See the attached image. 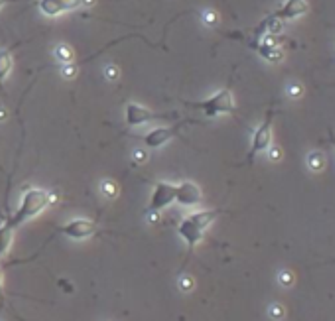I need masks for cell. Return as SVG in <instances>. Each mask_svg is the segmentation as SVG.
<instances>
[{"mask_svg": "<svg viewBox=\"0 0 335 321\" xmlns=\"http://www.w3.org/2000/svg\"><path fill=\"white\" fill-rule=\"evenodd\" d=\"M52 205V195L42 190V188H30L26 190L22 199H20V205H18V211L10 217V221H6L10 226H20L24 225L26 221L30 219H36L38 215H42L48 207Z\"/></svg>", "mask_w": 335, "mask_h": 321, "instance_id": "6da1fadb", "label": "cell"}, {"mask_svg": "<svg viewBox=\"0 0 335 321\" xmlns=\"http://www.w3.org/2000/svg\"><path fill=\"white\" fill-rule=\"evenodd\" d=\"M219 215H221V211H217V209H205V211H196V213L188 215V217L180 223V226H178L180 238H182L190 248L198 246L201 240H203L207 228L213 225V221H215Z\"/></svg>", "mask_w": 335, "mask_h": 321, "instance_id": "7a4b0ae2", "label": "cell"}, {"mask_svg": "<svg viewBox=\"0 0 335 321\" xmlns=\"http://www.w3.org/2000/svg\"><path fill=\"white\" fill-rule=\"evenodd\" d=\"M192 106L198 108V110H203V114L209 116V118H215V116H221V114H233L234 96L231 93V89H223V91L215 93V95L205 98V100L192 102Z\"/></svg>", "mask_w": 335, "mask_h": 321, "instance_id": "3957f363", "label": "cell"}, {"mask_svg": "<svg viewBox=\"0 0 335 321\" xmlns=\"http://www.w3.org/2000/svg\"><path fill=\"white\" fill-rule=\"evenodd\" d=\"M272 116H274V112L268 110L264 122L254 130V134H252V142H250V150H248V162H252L258 154L266 152L268 146L272 144Z\"/></svg>", "mask_w": 335, "mask_h": 321, "instance_id": "277c9868", "label": "cell"}, {"mask_svg": "<svg viewBox=\"0 0 335 321\" xmlns=\"http://www.w3.org/2000/svg\"><path fill=\"white\" fill-rule=\"evenodd\" d=\"M62 234L73 240H87L97 232V223L91 219H73L60 228Z\"/></svg>", "mask_w": 335, "mask_h": 321, "instance_id": "5b68a950", "label": "cell"}, {"mask_svg": "<svg viewBox=\"0 0 335 321\" xmlns=\"http://www.w3.org/2000/svg\"><path fill=\"white\" fill-rule=\"evenodd\" d=\"M176 201V186L168 184V182H160L154 186V192L150 197V211H164Z\"/></svg>", "mask_w": 335, "mask_h": 321, "instance_id": "8992f818", "label": "cell"}, {"mask_svg": "<svg viewBox=\"0 0 335 321\" xmlns=\"http://www.w3.org/2000/svg\"><path fill=\"white\" fill-rule=\"evenodd\" d=\"M310 10V4L306 0H286L274 14L272 18L274 20H280V22H292V20H298L304 14H308Z\"/></svg>", "mask_w": 335, "mask_h": 321, "instance_id": "52a82bcc", "label": "cell"}, {"mask_svg": "<svg viewBox=\"0 0 335 321\" xmlns=\"http://www.w3.org/2000/svg\"><path fill=\"white\" fill-rule=\"evenodd\" d=\"M176 201L184 207H198L203 201V192L194 182H182L176 186Z\"/></svg>", "mask_w": 335, "mask_h": 321, "instance_id": "ba28073f", "label": "cell"}, {"mask_svg": "<svg viewBox=\"0 0 335 321\" xmlns=\"http://www.w3.org/2000/svg\"><path fill=\"white\" fill-rule=\"evenodd\" d=\"M40 10L48 18H58L62 14L73 12L81 6V0H40Z\"/></svg>", "mask_w": 335, "mask_h": 321, "instance_id": "9c48e42d", "label": "cell"}, {"mask_svg": "<svg viewBox=\"0 0 335 321\" xmlns=\"http://www.w3.org/2000/svg\"><path fill=\"white\" fill-rule=\"evenodd\" d=\"M158 114L152 112L150 108L138 104V102H128L126 104V110H124V120L128 126H140V124H148L152 120H156Z\"/></svg>", "mask_w": 335, "mask_h": 321, "instance_id": "30bf717a", "label": "cell"}, {"mask_svg": "<svg viewBox=\"0 0 335 321\" xmlns=\"http://www.w3.org/2000/svg\"><path fill=\"white\" fill-rule=\"evenodd\" d=\"M178 130L172 128V126H158V128L150 130L146 136H144V144L148 148H162L164 144H168L174 136H176Z\"/></svg>", "mask_w": 335, "mask_h": 321, "instance_id": "8fae6325", "label": "cell"}, {"mask_svg": "<svg viewBox=\"0 0 335 321\" xmlns=\"http://www.w3.org/2000/svg\"><path fill=\"white\" fill-rule=\"evenodd\" d=\"M12 240H14V226H10L8 223H0V260L8 254Z\"/></svg>", "mask_w": 335, "mask_h": 321, "instance_id": "7c38bea8", "label": "cell"}, {"mask_svg": "<svg viewBox=\"0 0 335 321\" xmlns=\"http://www.w3.org/2000/svg\"><path fill=\"white\" fill-rule=\"evenodd\" d=\"M256 48V52L266 60L270 64H280L282 60H284V52L278 48V46H266V44H258V46H254Z\"/></svg>", "mask_w": 335, "mask_h": 321, "instance_id": "4fadbf2b", "label": "cell"}, {"mask_svg": "<svg viewBox=\"0 0 335 321\" xmlns=\"http://www.w3.org/2000/svg\"><path fill=\"white\" fill-rule=\"evenodd\" d=\"M12 67H14V62H12V56L8 50H0V83L12 73Z\"/></svg>", "mask_w": 335, "mask_h": 321, "instance_id": "5bb4252c", "label": "cell"}, {"mask_svg": "<svg viewBox=\"0 0 335 321\" xmlns=\"http://www.w3.org/2000/svg\"><path fill=\"white\" fill-rule=\"evenodd\" d=\"M326 156L322 154V152H310L308 154V168L312 170V172H316V174H320V172H324V168H326Z\"/></svg>", "mask_w": 335, "mask_h": 321, "instance_id": "9a60e30c", "label": "cell"}, {"mask_svg": "<svg viewBox=\"0 0 335 321\" xmlns=\"http://www.w3.org/2000/svg\"><path fill=\"white\" fill-rule=\"evenodd\" d=\"M56 58H58L62 64H71V62H73V52H71L67 46H58V48H56Z\"/></svg>", "mask_w": 335, "mask_h": 321, "instance_id": "2e32d148", "label": "cell"}, {"mask_svg": "<svg viewBox=\"0 0 335 321\" xmlns=\"http://www.w3.org/2000/svg\"><path fill=\"white\" fill-rule=\"evenodd\" d=\"M278 282H280L284 288H292L294 282H296V276H294L290 270H282V272L278 274Z\"/></svg>", "mask_w": 335, "mask_h": 321, "instance_id": "e0dca14e", "label": "cell"}, {"mask_svg": "<svg viewBox=\"0 0 335 321\" xmlns=\"http://www.w3.org/2000/svg\"><path fill=\"white\" fill-rule=\"evenodd\" d=\"M100 192L104 193L108 199H114V197L118 195V186H116L114 182H102V186H100Z\"/></svg>", "mask_w": 335, "mask_h": 321, "instance_id": "ac0fdd59", "label": "cell"}, {"mask_svg": "<svg viewBox=\"0 0 335 321\" xmlns=\"http://www.w3.org/2000/svg\"><path fill=\"white\" fill-rule=\"evenodd\" d=\"M178 286L184 290V292H192V290L196 288V280H194L192 276H182V278L178 280Z\"/></svg>", "mask_w": 335, "mask_h": 321, "instance_id": "d6986e66", "label": "cell"}, {"mask_svg": "<svg viewBox=\"0 0 335 321\" xmlns=\"http://www.w3.org/2000/svg\"><path fill=\"white\" fill-rule=\"evenodd\" d=\"M268 314H270V318H272V320H276V321L284 320V316H286V314H284V308H282V306H278V304L270 306Z\"/></svg>", "mask_w": 335, "mask_h": 321, "instance_id": "ffe728a7", "label": "cell"}, {"mask_svg": "<svg viewBox=\"0 0 335 321\" xmlns=\"http://www.w3.org/2000/svg\"><path fill=\"white\" fill-rule=\"evenodd\" d=\"M203 22H205L207 26L215 28V26H217V22H219V16H217L213 10H207V12H203Z\"/></svg>", "mask_w": 335, "mask_h": 321, "instance_id": "44dd1931", "label": "cell"}, {"mask_svg": "<svg viewBox=\"0 0 335 321\" xmlns=\"http://www.w3.org/2000/svg\"><path fill=\"white\" fill-rule=\"evenodd\" d=\"M288 96L290 98H302L304 96V87H302L300 83H292L288 87Z\"/></svg>", "mask_w": 335, "mask_h": 321, "instance_id": "7402d4cb", "label": "cell"}, {"mask_svg": "<svg viewBox=\"0 0 335 321\" xmlns=\"http://www.w3.org/2000/svg\"><path fill=\"white\" fill-rule=\"evenodd\" d=\"M266 152H268V158H270L272 162H280V160H282V150H280L278 146H272V144H270Z\"/></svg>", "mask_w": 335, "mask_h": 321, "instance_id": "603a6c76", "label": "cell"}, {"mask_svg": "<svg viewBox=\"0 0 335 321\" xmlns=\"http://www.w3.org/2000/svg\"><path fill=\"white\" fill-rule=\"evenodd\" d=\"M104 75H106L108 81H116V79H118V67H114V65H106Z\"/></svg>", "mask_w": 335, "mask_h": 321, "instance_id": "cb8c5ba5", "label": "cell"}, {"mask_svg": "<svg viewBox=\"0 0 335 321\" xmlns=\"http://www.w3.org/2000/svg\"><path fill=\"white\" fill-rule=\"evenodd\" d=\"M75 73H77V69L73 67V62H71V64L64 65V75H67L69 79H73V77H75Z\"/></svg>", "mask_w": 335, "mask_h": 321, "instance_id": "d4e9b609", "label": "cell"}, {"mask_svg": "<svg viewBox=\"0 0 335 321\" xmlns=\"http://www.w3.org/2000/svg\"><path fill=\"white\" fill-rule=\"evenodd\" d=\"M134 160L138 162V164H144V162L148 160V154H146L144 150H136V152H134Z\"/></svg>", "mask_w": 335, "mask_h": 321, "instance_id": "484cf974", "label": "cell"}, {"mask_svg": "<svg viewBox=\"0 0 335 321\" xmlns=\"http://www.w3.org/2000/svg\"><path fill=\"white\" fill-rule=\"evenodd\" d=\"M81 4H83V6H93L95 0H81Z\"/></svg>", "mask_w": 335, "mask_h": 321, "instance_id": "4316f807", "label": "cell"}, {"mask_svg": "<svg viewBox=\"0 0 335 321\" xmlns=\"http://www.w3.org/2000/svg\"><path fill=\"white\" fill-rule=\"evenodd\" d=\"M330 140H332V144H334V148H335V132L334 130H330Z\"/></svg>", "mask_w": 335, "mask_h": 321, "instance_id": "83f0119b", "label": "cell"}, {"mask_svg": "<svg viewBox=\"0 0 335 321\" xmlns=\"http://www.w3.org/2000/svg\"><path fill=\"white\" fill-rule=\"evenodd\" d=\"M2 284H4V276H2V270H0V290H2Z\"/></svg>", "mask_w": 335, "mask_h": 321, "instance_id": "f1b7e54d", "label": "cell"}, {"mask_svg": "<svg viewBox=\"0 0 335 321\" xmlns=\"http://www.w3.org/2000/svg\"><path fill=\"white\" fill-rule=\"evenodd\" d=\"M4 118H6V112H4V110H0V120H4Z\"/></svg>", "mask_w": 335, "mask_h": 321, "instance_id": "f546056e", "label": "cell"}, {"mask_svg": "<svg viewBox=\"0 0 335 321\" xmlns=\"http://www.w3.org/2000/svg\"><path fill=\"white\" fill-rule=\"evenodd\" d=\"M8 0H0V8H4V4H6Z\"/></svg>", "mask_w": 335, "mask_h": 321, "instance_id": "4dcf8cb0", "label": "cell"}]
</instances>
